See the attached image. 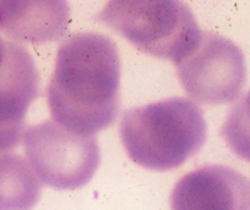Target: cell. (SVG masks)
I'll list each match as a JSON object with an SVG mask.
<instances>
[{
	"mask_svg": "<svg viewBox=\"0 0 250 210\" xmlns=\"http://www.w3.org/2000/svg\"><path fill=\"white\" fill-rule=\"evenodd\" d=\"M221 132L229 148L250 161V90L232 107Z\"/></svg>",
	"mask_w": 250,
	"mask_h": 210,
	"instance_id": "obj_10",
	"label": "cell"
},
{
	"mask_svg": "<svg viewBox=\"0 0 250 210\" xmlns=\"http://www.w3.org/2000/svg\"><path fill=\"white\" fill-rule=\"evenodd\" d=\"M39 73L26 48L11 41L0 68V153L19 146L27 110L38 95Z\"/></svg>",
	"mask_w": 250,
	"mask_h": 210,
	"instance_id": "obj_6",
	"label": "cell"
},
{
	"mask_svg": "<svg viewBox=\"0 0 250 210\" xmlns=\"http://www.w3.org/2000/svg\"><path fill=\"white\" fill-rule=\"evenodd\" d=\"M10 44H11V41H7L0 36V68L6 60V56L10 50Z\"/></svg>",
	"mask_w": 250,
	"mask_h": 210,
	"instance_id": "obj_11",
	"label": "cell"
},
{
	"mask_svg": "<svg viewBox=\"0 0 250 210\" xmlns=\"http://www.w3.org/2000/svg\"><path fill=\"white\" fill-rule=\"evenodd\" d=\"M42 183L28 160L15 153L0 154V210H31Z\"/></svg>",
	"mask_w": 250,
	"mask_h": 210,
	"instance_id": "obj_9",
	"label": "cell"
},
{
	"mask_svg": "<svg viewBox=\"0 0 250 210\" xmlns=\"http://www.w3.org/2000/svg\"><path fill=\"white\" fill-rule=\"evenodd\" d=\"M176 65L187 94L202 104L234 102L246 84L243 53L231 39L219 34L203 32L197 48Z\"/></svg>",
	"mask_w": 250,
	"mask_h": 210,
	"instance_id": "obj_5",
	"label": "cell"
},
{
	"mask_svg": "<svg viewBox=\"0 0 250 210\" xmlns=\"http://www.w3.org/2000/svg\"><path fill=\"white\" fill-rule=\"evenodd\" d=\"M171 210H250L249 181L229 166H204L176 183Z\"/></svg>",
	"mask_w": 250,
	"mask_h": 210,
	"instance_id": "obj_7",
	"label": "cell"
},
{
	"mask_svg": "<svg viewBox=\"0 0 250 210\" xmlns=\"http://www.w3.org/2000/svg\"><path fill=\"white\" fill-rule=\"evenodd\" d=\"M97 20L141 50L176 63L189 55L203 37L192 9L181 1H110Z\"/></svg>",
	"mask_w": 250,
	"mask_h": 210,
	"instance_id": "obj_3",
	"label": "cell"
},
{
	"mask_svg": "<svg viewBox=\"0 0 250 210\" xmlns=\"http://www.w3.org/2000/svg\"><path fill=\"white\" fill-rule=\"evenodd\" d=\"M207 121L192 100L170 98L133 107L124 115L120 134L129 158L146 168H178L205 143Z\"/></svg>",
	"mask_w": 250,
	"mask_h": 210,
	"instance_id": "obj_2",
	"label": "cell"
},
{
	"mask_svg": "<svg viewBox=\"0 0 250 210\" xmlns=\"http://www.w3.org/2000/svg\"><path fill=\"white\" fill-rule=\"evenodd\" d=\"M120 72L119 50L109 37L85 32L65 39L48 87L54 121L83 136L109 127L120 109Z\"/></svg>",
	"mask_w": 250,
	"mask_h": 210,
	"instance_id": "obj_1",
	"label": "cell"
},
{
	"mask_svg": "<svg viewBox=\"0 0 250 210\" xmlns=\"http://www.w3.org/2000/svg\"><path fill=\"white\" fill-rule=\"evenodd\" d=\"M68 20L65 1H0V32L17 42L56 41L66 32Z\"/></svg>",
	"mask_w": 250,
	"mask_h": 210,
	"instance_id": "obj_8",
	"label": "cell"
},
{
	"mask_svg": "<svg viewBox=\"0 0 250 210\" xmlns=\"http://www.w3.org/2000/svg\"><path fill=\"white\" fill-rule=\"evenodd\" d=\"M22 142L39 181L55 189L87 185L99 166L97 138L68 131L54 120L24 127Z\"/></svg>",
	"mask_w": 250,
	"mask_h": 210,
	"instance_id": "obj_4",
	"label": "cell"
}]
</instances>
